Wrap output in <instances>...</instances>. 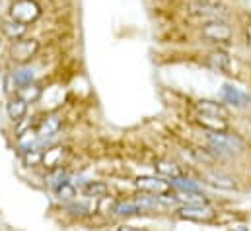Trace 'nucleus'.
I'll return each mask as SVG.
<instances>
[{
    "mask_svg": "<svg viewBox=\"0 0 251 231\" xmlns=\"http://www.w3.org/2000/svg\"><path fill=\"white\" fill-rule=\"evenodd\" d=\"M64 154H66V150H64L63 146H53V148H49L47 152L41 154V163H43L45 167H49V169L61 167V165H63Z\"/></svg>",
    "mask_w": 251,
    "mask_h": 231,
    "instance_id": "2eb2a0df",
    "label": "nucleus"
},
{
    "mask_svg": "<svg viewBox=\"0 0 251 231\" xmlns=\"http://www.w3.org/2000/svg\"><path fill=\"white\" fill-rule=\"evenodd\" d=\"M176 214L181 220L191 222H210L214 218V210L208 204H183L176 210Z\"/></svg>",
    "mask_w": 251,
    "mask_h": 231,
    "instance_id": "0eeeda50",
    "label": "nucleus"
},
{
    "mask_svg": "<svg viewBox=\"0 0 251 231\" xmlns=\"http://www.w3.org/2000/svg\"><path fill=\"white\" fill-rule=\"evenodd\" d=\"M199 124L204 128V130H226L228 124L224 118H218V116H210V115H201L199 113Z\"/></svg>",
    "mask_w": 251,
    "mask_h": 231,
    "instance_id": "4be33fe9",
    "label": "nucleus"
},
{
    "mask_svg": "<svg viewBox=\"0 0 251 231\" xmlns=\"http://www.w3.org/2000/svg\"><path fill=\"white\" fill-rule=\"evenodd\" d=\"M206 132V144L210 148V152L214 154H222V156H238L244 154L248 150V142L236 134L226 130H204Z\"/></svg>",
    "mask_w": 251,
    "mask_h": 231,
    "instance_id": "f257e3e1",
    "label": "nucleus"
},
{
    "mask_svg": "<svg viewBox=\"0 0 251 231\" xmlns=\"http://www.w3.org/2000/svg\"><path fill=\"white\" fill-rule=\"evenodd\" d=\"M228 231H250L248 226H234V228H230Z\"/></svg>",
    "mask_w": 251,
    "mask_h": 231,
    "instance_id": "a878e982",
    "label": "nucleus"
},
{
    "mask_svg": "<svg viewBox=\"0 0 251 231\" xmlns=\"http://www.w3.org/2000/svg\"><path fill=\"white\" fill-rule=\"evenodd\" d=\"M66 210L70 214H76V216H88L92 212V208H88L84 204H70V206H66Z\"/></svg>",
    "mask_w": 251,
    "mask_h": 231,
    "instance_id": "393cba45",
    "label": "nucleus"
},
{
    "mask_svg": "<svg viewBox=\"0 0 251 231\" xmlns=\"http://www.w3.org/2000/svg\"><path fill=\"white\" fill-rule=\"evenodd\" d=\"M0 31H2V35H4L8 41H16V39L25 37L27 25L22 23V22H16V20H12V18H8V20H4V22L0 23Z\"/></svg>",
    "mask_w": 251,
    "mask_h": 231,
    "instance_id": "ddd939ff",
    "label": "nucleus"
},
{
    "mask_svg": "<svg viewBox=\"0 0 251 231\" xmlns=\"http://www.w3.org/2000/svg\"><path fill=\"white\" fill-rule=\"evenodd\" d=\"M206 177V183L216 186V188H224V190H232L236 188V179L230 177V175L218 173V171H210V173L204 175Z\"/></svg>",
    "mask_w": 251,
    "mask_h": 231,
    "instance_id": "a211bd4d",
    "label": "nucleus"
},
{
    "mask_svg": "<svg viewBox=\"0 0 251 231\" xmlns=\"http://www.w3.org/2000/svg\"><path fill=\"white\" fill-rule=\"evenodd\" d=\"M6 113H8V118L14 120V122H20L25 113H27V103L20 97V95H14L8 103H6Z\"/></svg>",
    "mask_w": 251,
    "mask_h": 231,
    "instance_id": "dca6fc26",
    "label": "nucleus"
},
{
    "mask_svg": "<svg viewBox=\"0 0 251 231\" xmlns=\"http://www.w3.org/2000/svg\"><path fill=\"white\" fill-rule=\"evenodd\" d=\"M16 95H20V97L29 105V103H35V101H39V99H41V95H43V88H41V84L31 82L29 86L20 88Z\"/></svg>",
    "mask_w": 251,
    "mask_h": 231,
    "instance_id": "6ab92c4d",
    "label": "nucleus"
},
{
    "mask_svg": "<svg viewBox=\"0 0 251 231\" xmlns=\"http://www.w3.org/2000/svg\"><path fill=\"white\" fill-rule=\"evenodd\" d=\"M41 49V43L33 37H22V39H16L10 43V49H8V57L12 58V62L16 64H27L31 58L37 57Z\"/></svg>",
    "mask_w": 251,
    "mask_h": 231,
    "instance_id": "7ed1b4c3",
    "label": "nucleus"
},
{
    "mask_svg": "<svg viewBox=\"0 0 251 231\" xmlns=\"http://www.w3.org/2000/svg\"><path fill=\"white\" fill-rule=\"evenodd\" d=\"M134 185L140 192H148V194H164L172 188L170 183L162 177H138Z\"/></svg>",
    "mask_w": 251,
    "mask_h": 231,
    "instance_id": "1a4fd4ad",
    "label": "nucleus"
},
{
    "mask_svg": "<svg viewBox=\"0 0 251 231\" xmlns=\"http://www.w3.org/2000/svg\"><path fill=\"white\" fill-rule=\"evenodd\" d=\"M61 126H63V118L57 115V113H49V115L39 122V126H37V134H35V136H37V140L43 144L47 138L55 136V134L61 130Z\"/></svg>",
    "mask_w": 251,
    "mask_h": 231,
    "instance_id": "9d476101",
    "label": "nucleus"
},
{
    "mask_svg": "<svg viewBox=\"0 0 251 231\" xmlns=\"http://www.w3.org/2000/svg\"><path fill=\"white\" fill-rule=\"evenodd\" d=\"M64 183H68V173L64 171L63 167H55L53 173L49 175V186L55 190V188H59L61 185H64Z\"/></svg>",
    "mask_w": 251,
    "mask_h": 231,
    "instance_id": "5701e85b",
    "label": "nucleus"
},
{
    "mask_svg": "<svg viewBox=\"0 0 251 231\" xmlns=\"http://www.w3.org/2000/svg\"><path fill=\"white\" fill-rule=\"evenodd\" d=\"M35 78H37V70L29 64H18L10 74V82L14 84L16 90H20L24 86H29L31 82H35Z\"/></svg>",
    "mask_w": 251,
    "mask_h": 231,
    "instance_id": "9b49d317",
    "label": "nucleus"
},
{
    "mask_svg": "<svg viewBox=\"0 0 251 231\" xmlns=\"http://www.w3.org/2000/svg\"><path fill=\"white\" fill-rule=\"evenodd\" d=\"M220 97H222V103H226L228 107H234V109H246L251 105L250 93L242 92L234 84H224L220 90Z\"/></svg>",
    "mask_w": 251,
    "mask_h": 231,
    "instance_id": "423d86ee",
    "label": "nucleus"
},
{
    "mask_svg": "<svg viewBox=\"0 0 251 231\" xmlns=\"http://www.w3.org/2000/svg\"><path fill=\"white\" fill-rule=\"evenodd\" d=\"M111 231H136V230H132V228H126V226H123V228H115V230H111Z\"/></svg>",
    "mask_w": 251,
    "mask_h": 231,
    "instance_id": "bb28decb",
    "label": "nucleus"
},
{
    "mask_svg": "<svg viewBox=\"0 0 251 231\" xmlns=\"http://www.w3.org/2000/svg\"><path fill=\"white\" fill-rule=\"evenodd\" d=\"M41 14H43V10L37 0H12L10 8H8V18L22 22L25 25L35 23L41 18Z\"/></svg>",
    "mask_w": 251,
    "mask_h": 231,
    "instance_id": "f03ea898",
    "label": "nucleus"
},
{
    "mask_svg": "<svg viewBox=\"0 0 251 231\" xmlns=\"http://www.w3.org/2000/svg\"><path fill=\"white\" fill-rule=\"evenodd\" d=\"M197 111L201 115H210V116H218V118H228L230 116V109L226 103H218L214 99H201L197 101Z\"/></svg>",
    "mask_w": 251,
    "mask_h": 231,
    "instance_id": "f8f14e48",
    "label": "nucleus"
},
{
    "mask_svg": "<svg viewBox=\"0 0 251 231\" xmlns=\"http://www.w3.org/2000/svg\"><path fill=\"white\" fill-rule=\"evenodd\" d=\"M55 194L61 198V200H72L76 196V188L70 185V183H64L59 188H55Z\"/></svg>",
    "mask_w": 251,
    "mask_h": 231,
    "instance_id": "b1692460",
    "label": "nucleus"
},
{
    "mask_svg": "<svg viewBox=\"0 0 251 231\" xmlns=\"http://www.w3.org/2000/svg\"><path fill=\"white\" fill-rule=\"evenodd\" d=\"M201 35L214 43H230L234 39V29L226 20H208L201 27Z\"/></svg>",
    "mask_w": 251,
    "mask_h": 231,
    "instance_id": "20e7f679",
    "label": "nucleus"
},
{
    "mask_svg": "<svg viewBox=\"0 0 251 231\" xmlns=\"http://www.w3.org/2000/svg\"><path fill=\"white\" fill-rule=\"evenodd\" d=\"M84 194L88 198H105L109 194V186L101 181H90L86 186H84Z\"/></svg>",
    "mask_w": 251,
    "mask_h": 231,
    "instance_id": "412c9836",
    "label": "nucleus"
},
{
    "mask_svg": "<svg viewBox=\"0 0 251 231\" xmlns=\"http://www.w3.org/2000/svg\"><path fill=\"white\" fill-rule=\"evenodd\" d=\"M189 12L191 16L199 18V20H226L228 18V12L224 6L220 4H214L210 0H195L191 6H189Z\"/></svg>",
    "mask_w": 251,
    "mask_h": 231,
    "instance_id": "39448f33",
    "label": "nucleus"
},
{
    "mask_svg": "<svg viewBox=\"0 0 251 231\" xmlns=\"http://www.w3.org/2000/svg\"><path fill=\"white\" fill-rule=\"evenodd\" d=\"M204 64L214 70V72H220V74H232V57L226 53V51H210L206 57H204Z\"/></svg>",
    "mask_w": 251,
    "mask_h": 231,
    "instance_id": "6e6552de",
    "label": "nucleus"
},
{
    "mask_svg": "<svg viewBox=\"0 0 251 231\" xmlns=\"http://www.w3.org/2000/svg\"><path fill=\"white\" fill-rule=\"evenodd\" d=\"M154 169L162 177H166V179H174V177H181L183 175V169L176 162H170V160H158L154 163Z\"/></svg>",
    "mask_w": 251,
    "mask_h": 231,
    "instance_id": "aec40b11",
    "label": "nucleus"
},
{
    "mask_svg": "<svg viewBox=\"0 0 251 231\" xmlns=\"http://www.w3.org/2000/svg\"><path fill=\"white\" fill-rule=\"evenodd\" d=\"M170 186L176 188V190H181V192H187V194H202V188L199 186L197 181H191L187 177H174V179H168Z\"/></svg>",
    "mask_w": 251,
    "mask_h": 231,
    "instance_id": "f3484780",
    "label": "nucleus"
},
{
    "mask_svg": "<svg viewBox=\"0 0 251 231\" xmlns=\"http://www.w3.org/2000/svg\"><path fill=\"white\" fill-rule=\"evenodd\" d=\"M142 212H144V208L140 206V202H138L136 198H132V200H121V202H117V204L113 206V214L119 216V218L138 216V214H142Z\"/></svg>",
    "mask_w": 251,
    "mask_h": 231,
    "instance_id": "4468645a",
    "label": "nucleus"
}]
</instances>
